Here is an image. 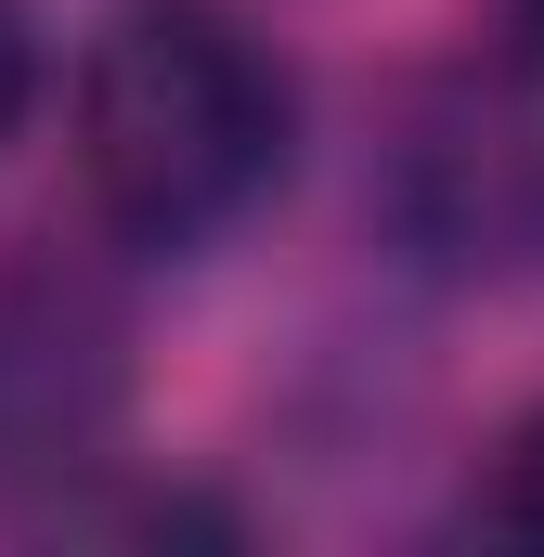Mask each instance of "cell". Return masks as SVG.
<instances>
[{"mask_svg": "<svg viewBox=\"0 0 544 557\" xmlns=\"http://www.w3.org/2000/svg\"><path fill=\"white\" fill-rule=\"evenodd\" d=\"M493 78L544 91V0H506V13H493Z\"/></svg>", "mask_w": 544, "mask_h": 557, "instance_id": "obj_6", "label": "cell"}, {"mask_svg": "<svg viewBox=\"0 0 544 557\" xmlns=\"http://www.w3.org/2000/svg\"><path fill=\"white\" fill-rule=\"evenodd\" d=\"M131 416H143V337L118 273L78 247L0 260V519L39 532L104 467H131Z\"/></svg>", "mask_w": 544, "mask_h": 557, "instance_id": "obj_2", "label": "cell"}, {"mask_svg": "<svg viewBox=\"0 0 544 557\" xmlns=\"http://www.w3.org/2000/svg\"><path fill=\"white\" fill-rule=\"evenodd\" d=\"M39 117V13L26 0H0V143Z\"/></svg>", "mask_w": 544, "mask_h": 557, "instance_id": "obj_5", "label": "cell"}, {"mask_svg": "<svg viewBox=\"0 0 544 557\" xmlns=\"http://www.w3.org/2000/svg\"><path fill=\"white\" fill-rule=\"evenodd\" d=\"M467 532H493V545H544V403L493 428V454H480V480H467Z\"/></svg>", "mask_w": 544, "mask_h": 557, "instance_id": "obj_4", "label": "cell"}, {"mask_svg": "<svg viewBox=\"0 0 544 557\" xmlns=\"http://www.w3.org/2000/svg\"><path fill=\"white\" fill-rule=\"evenodd\" d=\"M376 234L415 285L544 298V91H428L376 156Z\"/></svg>", "mask_w": 544, "mask_h": 557, "instance_id": "obj_3", "label": "cell"}, {"mask_svg": "<svg viewBox=\"0 0 544 557\" xmlns=\"http://www.w3.org/2000/svg\"><path fill=\"white\" fill-rule=\"evenodd\" d=\"M298 65L234 0H104L65 78L78 208L118 260H221L298 182Z\"/></svg>", "mask_w": 544, "mask_h": 557, "instance_id": "obj_1", "label": "cell"}]
</instances>
